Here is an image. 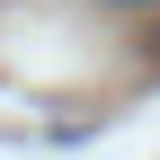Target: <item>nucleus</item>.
I'll return each mask as SVG.
<instances>
[{
	"mask_svg": "<svg viewBox=\"0 0 160 160\" xmlns=\"http://www.w3.org/2000/svg\"><path fill=\"white\" fill-rule=\"evenodd\" d=\"M107 9H160V0H107Z\"/></svg>",
	"mask_w": 160,
	"mask_h": 160,
	"instance_id": "f257e3e1",
	"label": "nucleus"
}]
</instances>
